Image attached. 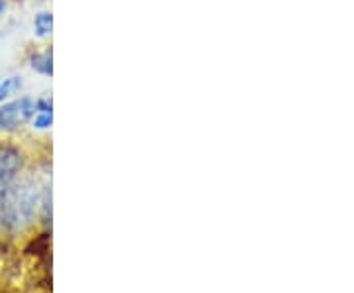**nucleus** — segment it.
I'll return each instance as SVG.
<instances>
[{
  "mask_svg": "<svg viewBox=\"0 0 354 293\" xmlns=\"http://www.w3.org/2000/svg\"><path fill=\"white\" fill-rule=\"evenodd\" d=\"M39 199L41 197L36 179H16L0 207V225L8 230L26 229L36 217Z\"/></svg>",
  "mask_w": 354,
  "mask_h": 293,
  "instance_id": "nucleus-1",
  "label": "nucleus"
},
{
  "mask_svg": "<svg viewBox=\"0 0 354 293\" xmlns=\"http://www.w3.org/2000/svg\"><path fill=\"white\" fill-rule=\"evenodd\" d=\"M36 113V101L30 97H20L0 104V130L4 132H14L26 124Z\"/></svg>",
  "mask_w": 354,
  "mask_h": 293,
  "instance_id": "nucleus-2",
  "label": "nucleus"
},
{
  "mask_svg": "<svg viewBox=\"0 0 354 293\" xmlns=\"http://www.w3.org/2000/svg\"><path fill=\"white\" fill-rule=\"evenodd\" d=\"M22 153L14 146H0V207L22 169Z\"/></svg>",
  "mask_w": 354,
  "mask_h": 293,
  "instance_id": "nucleus-3",
  "label": "nucleus"
},
{
  "mask_svg": "<svg viewBox=\"0 0 354 293\" xmlns=\"http://www.w3.org/2000/svg\"><path fill=\"white\" fill-rule=\"evenodd\" d=\"M53 124V102L50 97H41L36 101V113L32 116V126L36 130H48Z\"/></svg>",
  "mask_w": 354,
  "mask_h": 293,
  "instance_id": "nucleus-4",
  "label": "nucleus"
},
{
  "mask_svg": "<svg viewBox=\"0 0 354 293\" xmlns=\"http://www.w3.org/2000/svg\"><path fill=\"white\" fill-rule=\"evenodd\" d=\"M30 65H32V69L36 73H39V75L51 77L53 75V53H51V50L34 53L32 59H30Z\"/></svg>",
  "mask_w": 354,
  "mask_h": 293,
  "instance_id": "nucleus-5",
  "label": "nucleus"
},
{
  "mask_svg": "<svg viewBox=\"0 0 354 293\" xmlns=\"http://www.w3.org/2000/svg\"><path fill=\"white\" fill-rule=\"evenodd\" d=\"M22 91V79L20 77H6L0 81V104L10 101Z\"/></svg>",
  "mask_w": 354,
  "mask_h": 293,
  "instance_id": "nucleus-6",
  "label": "nucleus"
},
{
  "mask_svg": "<svg viewBox=\"0 0 354 293\" xmlns=\"http://www.w3.org/2000/svg\"><path fill=\"white\" fill-rule=\"evenodd\" d=\"M53 32V14L51 12H38L34 18V34L38 38H48Z\"/></svg>",
  "mask_w": 354,
  "mask_h": 293,
  "instance_id": "nucleus-7",
  "label": "nucleus"
},
{
  "mask_svg": "<svg viewBox=\"0 0 354 293\" xmlns=\"http://www.w3.org/2000/svg\"><path fill=\"white\" fill-rule=\"evenodd\" d=\"M4 12H6V0H0V18Z\"/></svg>",
  "mask_w": 354,
  "mask_h": 293,
  "instance_id": "nucleus-8",
  "label": "nucleus"
}]
</instances>
